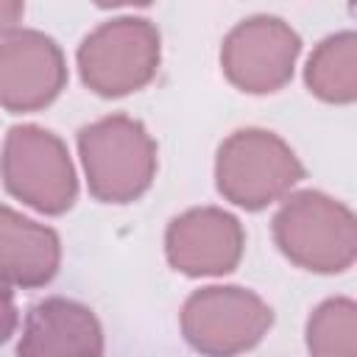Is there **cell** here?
Listing matches in <instances>:
<instances>
[{
  "mask_svg": "<svg viewBox=\"0 0 357 357\" xmlns=\"http://www.w3.org/2000/svg\"><path fill=\"white\" fill-rule=\"evenodd\" d=\"M59 265V234L0 204V282L14 287H42L56 276Z\"/></svg>",
  "mask_w": 357,
  "mask_h": 357,
  "instance_id": "obj_11",
  "label": "cell"
},
{
  "mask_svg": "<svg viewBox=\"0 0 357 357\" xmlns=\"http://www.w3.org/2000/svg\"><path fill=\"white\" fill-rule=\"evenodd\" d=\"M245 248L240 220L218 206L187 209L167 223L165 254L184 276H223L237 268Z\"/></svg>",
  "mask_w": 357,
  "mask_h": 357,
  "instance_id": "obj_8",
  "label": "cell"
},
{
  "mask_svg": "<svg viewBox=\"0 0 357 357\" xmlns=\"http://www.w3.org/2000/svg\"><path fill=\"white\" fill-rule=\"evenodd\" d=\"M6 190L45 215H61L75 204L78 178L67 145L47 128L14 126L0 153Z\"/></svg>",
  "mask_w": 357,
  "mask_h": 357,
  "instance_id": "obj_5",
  "label": "cell"
},
{
  "mask_svg": "<svg viewBox=\"0 0 357 357\" xmlns=\"http://www.w3.org/2000/svg\"><path fill=\"white\" fill-rule=\"evenodd\" d=\"M298 53L301 39L284 20L257 14L226 33L220 67L240 92L271 95L293 78Z\"/></svg>",
  "mask_w": 357,
  "mask_h": 357,
  "instance_id": "obj_7",
  "label": "cell"
},
{
  "mask_svg": "<svg viewBox=\"0 0 357 357\" xmlns=\"http://www.w3.org/2000/svg\"><path fill=\"white\" fill-rule=\"evenodd\" d=\"M271 324V307L237 284L201 287L181 307V332L204 357H237L254 349Z\"/></svg>",
  "mask_w": 357,
  "mask_h": 357,
  "instance_id": "obj_6",
  "label": "cell"
},
{
  "mask_svg": "<svg viewBox=\"0 0 357 357\" xmlns=\"http://www.w3.org/2000/svg\"><path fill=\"white\" fill-rule=\"evenodd\" d=\"M273 240L298 268L340 273L357 257V223L346 204L318 190L293 192L273 215Z\"/></svg>",
  "mask_w": 357,
  "mask_h": 357,
  "instance_id": "obj_2",
  "label": "cell"
},
{
  "mask_svg": "<svg viewBox=\"0 0 357 357\" xmlns=\"http://www.w3.org/2000/svg\"><path fill=\"white\" fill-rule=\"evenodd\" d=\"M67 84L64 53L42 31H14L0 39V106L36 112L59 98Z\"/></svg>",
  "mask_w": 357,
  "mask_h": 357,
  "instance_id": "obj_9",
  "label": "cell"
},
{
  "mask_svg": "<svg viewBox=\"0 0 357 357\" xmlns=\"http://www.w3.org/2000/svg\"><path fill=\"white\" fill-rule=\"evenodd\" d=\"M17 357H103V329L89 307L50 296L25 315Z\"/></svg>",
  "mask_w": 357,
  "mask_h": 357,
  "instance_id": "obj_10",
  "label": "cell"
},
{
  "mask_svg": "<svg viewBox=\"0 0 357 357\" xmlns=\"http://www.w3.org/2000/svg\"><path fill=\"white\" fill-rule=\"evenodd\" d=\"M301 178L304 165L293 148L265 128H240L229 134L215 156L218 192L251 212L279 201Z\"/></svg>",
  "mask_w": 357,
  "mask_h": 357,
  "instance_id": "obj_3",
  "label": "cell"
},
{
  "mask_svg": "<svg viewBox=\"0 0 357 357\" xmlns=\"http://www.w3.org/2000/svg\"><path fill=\"white\" fill-rule=\"evenodd\" d=\"M304 81L326 103H351L357 98V36L351 31L326 36L307 59Z\"/></svg>",
  "mask_w": 357,
  "mask_h": 357,
  "instance_id": "obj_12",
  "label": "cell"
},
{
  "mask_svg": "<svg viewBox=\"0 0 357 357\" xmlns=\"http://www.w3.org/2000/svg\"><path fill=\"white\" fill-rule=\"evenodd\" d=\"M159 31L145 17H112L78 47L81 81L100 98H123L148 86L159 70Z\"/></svg>",
  "mask_w": 357,
  "mask_h": 357,
  "instance_id": "obj_4",
  "label": "cell"
},
{
  "mask_svg": "<svg viewBox=\"0 0 357 357\" xmlns=\"http://www.w3.org/2000/svg\"><path fill=\"white\" fill-rule=\"evenodd\" d=\"M89 192L103 204H131L156 176V142L128 114L100 117L78 131Z\"/></svg>",
  "mask_w": 357,
  "mask_h": 357,
  "instance_id": "obj_1",
  "label": "cell"
},
{
  "mask_svg": "<svg viewBox=\"0 0 357 357\" xmlns=\"http://www.w3.org/2000/svg\"><path fill=\"white\" fill-rule=\"evenodd\" d=\"M310 357H357V304L351 298H326L307 321Z\"/></svg>",
  "mask_w": 357,
  "mask_h": 357,
  "instance_id": "obj_13",
  "label": "cell"
},
{
  "mask_svg": "<svg viewBox=\"0 0 357 357\" xmlns=\"http://www.w3.org/2000/svg\"><path fill=\"white\" fill-rule=\"evenodd\" d=\"M17 329V304H14V293L8 290V284L0 282V346L14 335Z\"/></svg>",
  "mask_w": 357,
  "mask_h": 357,
  "instance_id": "obj_14",
  "label": "cell"
},
{
  "mask_svg": "<svg viewBox=\"0 0 357 357\" xmlns=\"http://www.w3.org/2000/svg\"><path fill=\"white\" fill-rule=\"evenodd\" d=\"M25 14V6L17 0H0V36H11Z\"/></svg>",
  "mask_w": 357,
  "mask_h": 357,
  "instance_id": "obj_15",
  "label": "cell"
}]
</instances>
